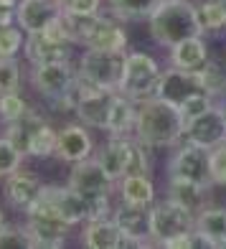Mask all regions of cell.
<instances>
[{"label":"cell","mask_w":226,"mask_h":249,"mask_svg":"<svg viewBox=\"0 0 226 249\" xmlns=\"http://www.w3.org/2000/svg\"><path fill=\"white\" fill-rule=\"evenodd\" d=\"M191 229H196V211L180 206L168 196L150 206V231L155 247L165 244L168 239H175V236H183Z\"/></svg>","instance_id":"5"},{"label":"cell","mask_w":226,"mask_h":249,"mask_svg":"<svg viewBox=\"0 0 226 249\" xmlns=\"http://www.w3.org/2000/svg\"><path fill=\"white\" fill-rule=\"evenodd\" d=\"M20 64L18 59H0V94L20 92Z\"/></svg>","instance_id":"33"},{"label":"cell","mask_w":226,"mask_h":249,"mask_svg":"<svg viewBox=\"0 0 226 249\" xmlns=\"http://www.w3.org/2000/svg\"><path fill=\"white\" fill-rule=\"evenodd\" d=\"M216 105H219V109H221V112H224V117H226V94H224V97H219V99H216Z\"/></svg>","instance_id":"39"},{"label":"cell","mask_w":226,"mask_h":249,"mask_svg":"<svg viewBox=\"0 0 226 249\" xmlns=\"http://www.w3.org/2000/svg\"><path fill=\"white\" fill-rule=\"evenodd\" d=\"M203 92L198 71H188V69H178V66H168L160 74V82L155 87V97H160L173 105H183L188 97H193Z\"/></svg>","instance_id":"11"},{"label":"cell","mask_w":226,"mask_h":249,"mask_svg":"<svg viewBox=\"0 0 226 249\" xmlns=\"http://www.w3.org/2000/svg\"><path fill=\"white\" fill-rule=\"evenodd\" d=\"M18 16V0H0V26L16 23Z\"/></svg>","instance_id":"38"},{"label":"cell","mask_w":226,"mask_h":249,"mask_svg":"<svg viewBox=\"0 0 226 249\" xmlns=\"http://www.w3.org/2000/svg\"><path fill=\"white\" fill-rule=\"evenodd\" d=\"M117 191H120V201H127V203L153 206L157 201L155 183L150 176H125L122 180H117Z\"/></svg>","instance_id":"23"},{"label":"cell","mask_w":226,"mask_h":249,"mask_svg":"<svg viewBox=\"0 0 226 249\" xmlns=\"http://www.w3.org/2000/svg\"><path fill=\"white\" fill-rule=\"evenodd\" d=\"M97 153L94 138L84 122H66L59 127V142H56V158L64 163H79Z\"/></svg>","instance_id":"10"},{"label":"cell","mask_w":226,"mask_h":249,"mask_svg":"<svg viewBox=\"0 0 226 249\" xmlns=\"http://www.w3.org/2000/svg\"><path fill=\"white\" fill-rule=\"evenodd\" d=\"M183 138L188 142H196V145L209 148V150H213L216 145H221L226 140V117H224V112L219 109V105H213L211 109L186 120Z\"/></svg>","instance_id":"9"},{"label":"cell","mask_w":226,"mask_h":249,"mask_svg":"<svg viewBox=\"0 0 226 249\" xmlns=\"http://www.w3.org/2000/svg\"><path fill=\"white\" fill-rule=\"evenodd\" d=\"M132 140H135V135H107V140L102 142V148L94 153L97 160L104 165V171L115 180H122L127 173Z\"/></svg>","instance_id":"16"},{"label":"cell","mask_w":226,"mask_h":249,"mask_svg":"<svg viewBox=\"0 0 226 249\" xmlns=\"http://www.w3.org/2000/svg\"><path fill=\"white\" fill-rule=\"evenodd\" d=\"M28 33L18 23L0 26V59H18V53H23Z\"/></svg>","instance_id":"29"},{"label":"cell","mask_w":226,"mask_h":249,"mask_svg":"<svg viewBox=\"0 0 226 249\" xmlns=\"http://www.w3.org/2000/svg\"><path fill=\"white\" fill-rule=\"evenodd\" d=\"M59 8H61V13L84 16V13H97V10H102V0H59Z\"/></svg>","instance_id":"37"},{"label":"cell","mask_w":226,"mask_h":249,"mask_svg":"<svg viewBox=\"0 0 226 249\" xmlns=\"http://www.w3.org/2000/svg\"><path fill=\"white\" fill-rule=\"evenodd\" d=\"M213 105H216V99H213L211 94H206V92H198V94L188 97V99L183 102V105H180V112H183V117H186V120H191V117L201 115V112L211 109Z\"/></svg>","instance_id":"35"},{"label":"cell","mask_w":226,"mask_h":249,"mask_svg":"<svg viewBox=\"0 0 226 249\" xmlns=\"http://www.w3.org/2000/svg\"><path fill=\"white\" fill-rule=\"evenodd\" d=\"M61 16L59 0H18V16L16 23L26 33L43 31Z\"/></svg>","instance_id":"17"},{"label":"cell","mask_w":226,"mask_h":249,"mask_svg":"<svg viewBox=\"0 0 226 249\" xmlns=\"http://www.w3.org/2000/svg\"><path fill=\"white\" fill-rule=\"evenodd\" d=\"M221 5H224V10H226V0H221Z\"/></svg>","instance_id":"41"},{"label":"cell","mask_w":226,"mask_h":249,"mask_svg":"<svg viewBox=\"0 0 226 249\" xmlns=\"http://www.w3.org/2000/svg\"><path fill=\"white\" fill-rule=\"evenodd\" d=\"M79 66L69 61H51V64H36L31 69V87L56 109H71L69 92L76 84Z\"/></svg>","instance_id":"3"},{"label":"cell","mask_w":226,"mask_h":249,"mask_svg":"<svg viewBox=\"0 0 226 249\" xmlns=\"http://www.w3.org/2000/svg\"><path fill=\"white\" fill-rule=\"evenodd\" d=\"M206 194H209V188H203V186L193 183V180L168 176L165 196H168V198H173L175 203H180V206L191 209V211H198V209L206 206Z\"/></svg>","instance_id":"22"},{"label":"cell","mask_w":226,"mask_h":249,"mask_svg":"<svg viewBox=\"0 0 226 249\" xmlns=\"http://www.w3.org/2000/svg\"><path fill=\"white\" fill-rule=\"evenodd\" d=\"M160 0H107V10L120 20H148Z\"/></svg>","instance_id":"26"},{"label":"cell","mask_w":226,"mask_h":249,"mask_svg":"<svg viewBox=\"0 0 226 249\" xmlns=\"http://www.w3.org/2000/svg\"><path fill=\"white\" fill-rule=\"evenodd\" d=\"M56 142H59V127H53V124L46 120L38 127V132L33 135L31 148H28V158H38V160H43V158L56 155Z\"/></svg>","instance_id":"27"},{"label":"cell","mask_w":226,"mask_h":249,"mask_svg":"<svg viewBox=\"0 0 226 249\" xmlns=\"http://www.w3.org/2000/svg\"><path fill=\"white\" fill-rule=\"evenodd\" d=\"M148 28L153 41L163 49H171L191 36H203L196 3L191 0H160L148 18Z\"/></svg>","instance_id":"2"},{"label":"cell","mask_w":226,"mask_h":249,"mask_svg":"<svg viewBox=\"0 0 226 249\" xmlns=\"http://www.w3.org/2000/svg\"><path fill=\"white\" fill-rule=\"evenodd\" d=\"M160 247H165V249H219V244L213 242L209 234H203L201 229H191L188 234L175 236V239H168Z\"/></svg>","instance_id":"31"},{"label":"cell","mask_w":226,"mask_h":249,"mask_svg":"<svg viewBox=\"0 0 226 249\" xmlns=\"http://www.w3.org/2000/svg\"><path fill=\"white\" fill-rule=\"evenodd\" d=\"M26 231L33 242V249H61L69 239L74 226L53 213H26Z\"/></svg>","instance_id":"8"},{"label":"cell","mask_w":226,"mask_h":249,"mask_svg":"<svg viewBox=\"0 0 226 249\" xmlns=\"http://www.w3.org/2000/svg\"><path fill=\"white\" fill-rule=\"evenodd\" d=\"M31 109V105L26 102V97L20 92H5L0 94V122L8 124L18 117H23L26 112Z\"/></svg>","instance_id":"30"},{"label":"cell","mask_w":226,"mask_h":249,"mask_svg":"<svg viewBox=\"0 0 226 249\" xmlns=\"http://www.w3.org/2000/svg\"><path fill=\"white\" fill-rule=\"evenodd\" d=\"M196 229H201L203 234H209L213 242L219 244V249H224L226 242V206H203L196 211Z\"/></svg>","instance_id":"24"},{"label":"cell","mask_w":226,"mask_h":249,"mask_svg":"<svg viewBox=\"0 0 226 249\" xmlns=\"http://www.w3.org/2000/svg\"><path fill=\"white\" fill-rule=\"evenodd\" d=\"M168 176L173 178H186L203 188H213V178H211V150L201 148L196 142H188L186 138L180 140L173 155L168 160Z\"/></svg>","instance_id":"6"},{"label":"cell","mask_w":226,"mask_h":249,"mask_svg":"<svg viewBox=\"0 0 226 249\" xmlns=\"http://www.w3.org/2000/svg\"><path fill=\"white\" fill-rule=\"evenodd\" d=\"M211 178L213 186H226V142L211 150Z\"/></svg>","instance_id":"36"},{"label":"cell","mask_w":226,"mask_h":249,"mask_svg":"<svg viewBox=\"0 0 226 249\" xmlns=\"http://www.w3.org/2000/svg\"><path fill=\"white\" fill-rule=\"evenodd\" d=\"M186 117L178 105L165 102L160 97L138 99V124H135V138L150 150L155 148H175L183 140Z\"/></svg>","instance_id":"1"},{"label":"cell","mask_w":226,"mask_h":249,"mask_svg":"<svg viewBox=\"0 0 226 249\" xmlns=\"http://www.w3.org/2000/svg\"><path fill=\"white\" fill-rule=\"evenodd\" d=\"M0 249H33V242L26 231V226L5 221L0 226Z\"/></svg>","instance_id":"32"},{"label":"cell","mask_w":226,"mask_h":249,"mask_svg":"<svg viewBox=\"0 0 226 249\" xmlns=\"http://www.w3.org/2000/svg\"><path fill=\"white\" fill-rule=\"evenodd\" d=\"M168 61H171V66H178V69L201 71L203 66L211 61L206 38L203 36H191V38L178 41L175 46L168 49Z\"/></svg>","instance_id":"18"},{"label":"cell","mask_w":226,"mask_h":249,"mask_svg":"<svg viewBox=\"0 0 226 249\" xmlns=\"http://www.w3.org/2000/svg\"><path fill=\"white\" fill-rule=\"evenodd\" d=\"M125 61L127 51H102V49H84V53L79 56V74L89 79L92 84L102 89H117L125 74Z\"/></svg>","instance_id":"4"},{"label":"cell","mask_w":226,"mask_h":249,"mask_svg":"<svg viewBox=\"0 0 226 249\" xmlns=\"http://www.w3.org/2000/svg\"><path fill=\"white\" fill-rule=\"evenodd\" d=\"M5 224V213H3V209H0V226Z\"/></svg>","instance_id":"40"},{"label":"cell","mask_w":226,"mask_h":249,"mask_svg":"<svg viewBox=\"0 0 226 249\" xmlns=\"http://www.w3.org/2000/svg\"><path fill=\"white\" fill-rule=\"evenodd\" d=\"M112 219L117 221L122 234L138 239L142 247H153V231H150V206H140V203H127L117 201L112 209Z\"/></svg>","instance_id":"13"},{"label":"cell","mask_w":226,"mask_h":249,"mask_svg":"<svg viewBox=\"0 0 226 249\" xmlns=\"http://www.w3.org/2000/svg\"><path fill=\"white\" fill-rule=\"evenodd\" d=\"M196 10H198V23L203 36L226 33V10L221 0H196Z\"/></svg>","instance_id":"25"},{"label":"cell","mask_w":226,"mask_h":249,"mask_svg":"<svg viewBox=\"0 0 226 249\" xmlns=\"http://www.w3.org/2000/svg\"><path fill=\"white\" fill-rule=\"evenodd\" d=\"M74 46H76V43L53 41L43 31H36V33H28V36H26L23 56H26V61L31 66H36V64H51V61H69L71 56H74Z\"/></svg>","instance_id":"14"},{"label":"cell","mask_w":226,"mask_h":249,"mask_svg":"<svg viewBox=\"0 0 226 249\" xmlns=\"http://www.w3.org/2000/svg\"><path fill=\"white\" fill-rule=\"evenodd\" d=\"M41 186L43 183L38 180L36 173L20 171V168H18V171H13L10 176L3 178V198H5V203L13 211H23L26 213V209L36 201Z\"/></svg>","instance_id":"15"},{"label":"cell","mask_w":226,"mask_h":249,"mask_svg":"<svg viewBox=\"0 0 226 249\" xmlns=\"http://www.w3.org/2000/svg\"><path fill=\"white\" fill-rule=\"evenodd\" d=\"M160 74H163V69L155 56L145 53V51H132V53H127V61H125V74H122V82H120V92L127 94L135 102L145 99V97L155 94Z\"/></svg>","instance_id":"7"},{"label":"cell","mask_w":226,"mask_h":249,"mask_svg":"<svg viewBox=\"0 0 226 249\" xmlns=\"http://www.w3.org/2000/svg\"><path fill=\"white\" fill-rule=\"evenodd\" d=\"M224 249H226V242H224Z\"/></svg>","instance_id":"42"},{"label":"cell","mask_w":226,"mask_h":249,"mask_svg":"<svg viewBox=\"0 0 226 249\" xmlns=\"http://www.w3.org/2000/svg\"><path fill=\"white\" fill-rule=\"evenodd\" d=\"M43 122H46V117L38 115L36 109H28L23 117H18V120H13V122H8V124H5V130H3V135H5V138L13 142L26 158H28L31 140H33V135L38 132V127H41Z\"/></svg>","instance_id":"20"},{"label":"cell","mask_w":226,"mask_h":249,"mask_svg":"<svg viewBox=\"0 0 226 249\" xmlns=\"http://www.w3.org/2000/svg\"><path fill=\"white\" fill-rule=\"evenodd\" d=\"M198 79H201L203 92L211 94L213 99H219V97L226 94V69H224L216 59H211V61L198 71Z\"/></svg>","instance_id":"28"},{"label":"cell","mask_w":226,"mask_h":249,"mask_svg":"<svg viewBox=\"0 0 226 249\" xmlns=\"http://www.w3.org/2000/svg\"><path fill=\"white\" fill-rule=\"evenodd\" d=\"M135 124H138V102L117 92L109 112L107 135H135Z\"/></svg>","instance_id":"21"},{"label":"cell","mask_w":226,"mask_h":249,"mask_svg":"<svg viewBox=\"0 0 226 249\" xmlns=\"http://www.w3.org/2000/svg\"><path fill=\"white\" fill-rule=\"evenodd\" d=\"M23 158L26 155L3 135V138H0V178H5V176H10L13 171H18L20 163H23Z\"/></svg>","instance_id":"34"},{"label":"cell","mask_w":226,"mask_h":249,"mask_svg":"<svg viewBox=\"0 0 226 249\" xmlns=\"http://www.w3.org/2000/svg\"><path fill=\"white\" fill-rule=\"evenodd\" d=\"M82 244L87 249H120L122 229L117 226V221L112 216L87 221L84 231H82Z\"/></svg>","instance_id":"19"},{"label":"cell","mask_w":226,"mask_h":249,"mask_svg":"<svg viewBox=\"0 0 226 249\" xmlns=\"http://www.w3.org/2000/svg\"><path fill=\"white\" fill-rule=\"evenodd\" d=\"M66 183L74 191H82V194H112L117 180L104 171V165L97 160V155H92L87 160H79L71 165V173Z\"/></svg>","instance_id":"12"}]
</instances>
